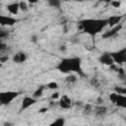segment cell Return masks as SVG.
<instances>
[{
  "label": "cell",
  "mask_w": 126,
  "mask_h": 126,
  "mask_svg": "<svg viewBox=\"0 0 126 126\" xmlns=\"http://www.w3.org/2000/svg\"><path fill=\"white\" fill-rule=\"evenodd\" d=\"M8 60H9V56H8V55H1V56H0V63H1V64L6 63Z\"/></svg>",
  "instance_id": "27"
},
{
  "label": "cell",
  "mask_w": 126,
  "mask_h": 126,
  "mask_svg": "<svg viewBox=\"0 0 126 126\" xmlns=\"http://www.w3.org/2000/svg\"><path fill=\"white\" fill-rule=\"evenodd\" d=\"M118 107H122V108H126V95L125 94H119L118 99L115 103Z\"/></svg>",
  "instance_id": "14"
},
{
  "label": "cell",
  "mask_w": 126,
  "mask_h": 126,
  "mask_svg": "<svg viewBox=\"0 0 126 126\" xmlns=\"http://www.w3.org/2000/svg\"><path fill=\"white\" fill-rule=\"evenodd\" d=\"M46 87H47V89H49V90H57V89L59 88V86H58V84H57L56 82H49V83L46 85Z\"/></svg>",
  "instance_id": "23"
},
{
  "label": "cell",
  "mask_w": 126,
  "mask_h": 126,
  "mask_svg": "<svg viewBox=\"0 0 126 126\" xmlns=\"http://www.w3.org/2000/svg\"><path fill=\"white\" fill-rule=\"evenodd\" d=\"M59 96H60V94H59L58 92H55V93H53V94H51V99L56 100V99H58V98H59Z\"/></svg>",
  "instance_id": "28"
},
{
  "label": "cell",
  "mask_w": 126,
  "mask_h": 126,
  "mask_svg": "<svg viewBox=\"0 0 126 126\" xmlns=\"http://www.w3.org/2000/svg\"><path fill=\"white\" fill-rule=\"evenodd\" d=\"M63 2H67V1H70V0H62Z\"/></svg>",
  "instance_id": "38"
},
{
  "label": "cell",
  "mask_w": 126,
  "mask_h": 126,
  "mask_svg": "<svg viewBox=\"0 0 126 126\" xmlns=\"http://www.w3.org/2000/svg\"><path fill=\"white\" fill-rule=\"evenodd\" d=\"M96 101H97V103H102L103 102V99H102V97H97V99H96Z\"/></svg>",
  "instance_id": "35"
},
{
  "label": "cell",
  "mask_w": 126,
  "mask_h": 126,
  "mask_svg": "<svg viewBox=\"0 0 126 126\" xmlns=\"http://www.w3.org/2000/svg\"><path fill=\"white\" fill-rule=\"evenodd\" d=\"M47 3L50 7L55 8V9H59L61 7L62 0H47Z\"/></svg>",
  "instance_id": "15"
},
{
  "label": "cell",
  "mask_w": 126,
  "mask_h": 126,
  "mask_svg": "<svg viewBox=\"0 0 126 126\" xmlns=\"http://www.w3.org/2000/svg\"><path fill=\"white\" fill-rule=\"evenodd\" d=\"M101 2H105V3H109L110 4V2L112 1V0H100Z\"/></svg>",
  "instance_id": "36"
},
{
  "label": "cell",
  "mask_w": 126,
  "mask_h": 126,
  "mask_svg": "<svg viewBox=\"0 0 126 126\" xmlns=\"http://www.w3.org/2000/svg\"><path fill=\"white\" fill-rule=\"evenodd\" d=\"M125 122H126V118H125Z\"/></svg>",
  "instance_id": "39"
},
{
  "label": "cell",
  "mask_w": 126,
  "mask_h": 126,
  "mask_svg": "<svg viewBox=\"0 0 126 126\" xmlns=\"http://www.w3.org/2000/svg\"><path fill=\"white\" fill-rule=\"evenodd\" d=\"M5 49H7V45L3 41H1L0 42V50H1V52H3Z\"/></svg>",
  "instance_id": "30"
},
{
  "label": "cell",
  "mask_w": 126,
  "mask_h": 126,
  "mask_svg": "<svg viewBox=\"0 0 126 126\" xmlns=\"http://www.w3.org/2000/svg\"><path fill=\"white\" fill-rule=\"evenodd\" d=\"M59 49H60V51H61V52H66V50H67V47H66V45H61Z\"/></svg>",
  "instance_id": "33"
},
{
  "label": "cell",
  "mask_w": 126,
  "mask_h": 126,
  "mask_svg": "<svg viewBox=\"0 0 126 126\" xmlns=\"http://www.w3.org/2000/svg\"><path fill=\"white\" fill-rule=\"evenodd\" d=\"M84 113L87 114V115H90V114L94 113V107L91 104H89V103L85 104V106H84Z\"/></svg>",
  "instance_id": "18"
},
{
  "label": "cell",
  "mask_w": 126,
  "mask_h": 126,
  "mask_svg": "<svg viewBox=\"0 0 126 126\" xmlns=\"http://www.w3.org/2000/svg\"><path fill=\"white\" fill-rule=\"evenodd\" d=\"M19 22L18 19L10 16H0V25L2 27H12Z\"/></svg>",
  "instance_id": "7"
},
{
  "label": "cell",
  "mask_w": 126,
  "mask_h": 126,
  "mask_svg": "<svg viewBox=\"0 0 126 126\" xmlns=\"http://www.w3.org/2000/svg\"><path fill=\"white\" fill-rule=\"evenodd\" d=\"M6 36H8V32H5L4 31L0 32V39H4Z\"/></svg>",
  "instance_id": "29"
},
{
  "label": "cell",
  "mask_w": 126,
  "mask_h": 126,
  "mask_svg": "<svg viewBox=\"0 0 126 126\" xmlns=\"http://www.w3.org/2000/svg\"><path fill=\"white\" fill-rule=\"evenodd\" d=\"M58 105L63 109H68L71 107V99L68 95L64 94L60 97V100L58 102Z\"/></svg>",
  "instance_id": "10"
},
{
  "label": "cell",
  "mask_w": 126,
  "mask_h": 126,
  "mask_svg": "<svg viewBox=\"0 0 126 126\" xmlns=\"http://www.w3.org/2000/svg\"><path fill=\"white\" fill-rule=\"evenodd\" d=\"M19 94H20V92H15V91L1 92L0 93V104L1 105L10 104Z\"/></svg>",
  "instance_id": "3"
},
{
  "label": "cell",
  "mask_w": 126,
  "mask_h": 126,
  "mask_svg": "<svg viewBox=\"0 0 126 126\" xmlns=\"http://www.w3.org/2000/svg\"><path fill=\"white\" fill-rule=\"evenodd\" d=\"M116 72H117L119 78H121V79H125V78H126V73H125V71H124L122 68H118V69L116 70Z\"/></svg>",
  "instance_id": "25"
},
{
  "label": "cell",
  "mask_w": 126,
  "mask_h": 126,
  "mask_svg": "<svg viewBox=\"0 0 126 126\" xmlns=\"http://www.w3.org/2000/svg\"><path fill=\"white\" fill-rule=\"evenodd\" d=\"M36 102H37V99H36V98H34L32 95V96H29V95L24 96V98H23V100H22L21 107H20V112H22V111L26 110L27 108L31 107L32 105L35 104Z\"/></svg>",
  "instance_id": "5"
},
{
  "label": "cell",
  "mask_w": 126,
  "mask_h": 126,
  "mask_svg": "<svg viewBox=\"0 0 126 126\" xmlns=\"http://www.w3.org/2000/svg\"><path fill=\"white\" fill-rule=\"evenodd\" d=\"M28 58V54L24 51H19L17 52L16 54L13 55L12 57V60L14 63H17V64H21V63H24Z\"/></svg>",
  "instance_id": "9"
},
{
  "label": "cell",
  "mask_w": 126,
  "mask_h": 126,
  "mask_svg": "<svg viewBox=\"0 0 126 126\" xmlns=\"http://www.w3.org/2000/svg\"><path fill=\"white\" fill-rule=\"evenodd\" d=\"M114 92L119 94H126V87H114Z\"/></svg>",
  "instance_id": "21"
},
{
  "label": "cell",
  "mask_w": 126,
  "mask_h": 126,
  "mask_svg": "<svg viewBox=\"0 0 126 126\" xmlns=\"http://www.w3.org/2000/svg\"><path fill=\"white\" fill-rule=\"evenodd\" d=\"M7 11L12 15H17L20 10V3L19 2H13L6 6Z\"/></svg>",
  "instance_id": "12"
},
{
  "label": "cell",
  "mask_w": 126,
  "mask_h": 126,
  "mask_svg": "<svg viewBox=\"0 0 126 126\" xmlns=\"http://www.w3.org/2000/svg\"><path fill=\"white\" fill-rule=\"evenodd\" d=\"M65 118H63V117H58L55 121H53L51 124H50V126H63V125H65Z\"/></svg>",
  "instance_id": "17"
},
{
  "label": "cell",
  "mask_w": 126,
  "mask_h": 126,
  "mask_svg": "<svg viewBox=\"0 0 126 126\" xmlns=\"http://www.w3.org/2000/svg\"><path fill=\"white\" fill-rule=\"evenodd\" d=\"M48 110V107H41L39 110H38V112L39 113H44V112H46Z\"/></svg>",
  "instance_id": "32"
},
{
  "label": "cell",
  "mask_w": 126,
  "mask_h": 126,
  "mask_svg": "<svg viewBox=\"0 0 126 126\" xmlns=\"http://www.w3.org/2000/svg\"><path fill=\"white\" fill-rule=\"evenodd\" d=\"M107 25V19H84L80 21L78 29L91 36H95Z\"/></svg>",
  "instance_id": "2"
},
{
  "label": "cell",
  "mask_w": 126,
  "mask_h": 126,
  "mask_svg": "<svg viewBox=\"0 0 126 126\" xmlns=\"http://www.w3.org/2000/svg\"><path fill=\"white\" fill-rule=\"evenodd\" d=\"M106 112H107V108L103 105H98V106H95L94 108V113L95 117H98V118L104 117Z\"/></svg>",
  "instance_id": "11"
},
{
  "label": "cell",
  "mask_w": 126,
  "mask_h": 126,
  "mask_svg": "<svg viewBox=\"0 0 126 126\" xmlns=\"http://www.w3.org/2000/svg\"><path fill=\"white\" fill-rule=\"evenodd\" d=\"M66 81L68 82V83H75V82H77L78 81V77L76 76V75H74V74H69L67 77H66Z\"/></svg>",
  "instance_id": "20"
},
{
  "label": "cell",
  "mask_w": 126,
  "mask_h": 126,
  "mask_svg": "<svg viewBox=\"0 0 126 126\" xmlns=\"http://www.w3.org/2000/svg\"><path fill=\"white\" fill-rule=\"evenodd\" d=\"M29 3H31V4H35V3H37L38 2V0H27Z\"/></svg>",
  "instance_id": "34"
},
{
  "label": "cell",
  "mask_w": 126,
  "mask_h": 126,
  "mask_svg": "<svg viewBox=\"0 0 126 126\" xmlns=\"http://www.w3.org/2000/svg\"><path fill=\"white\" fill-rule=\"evenodd\" d=\"M122 24L120 23V24H118V25H116V26H114V27H112V28H110L108 31H106V32H104L103 33H102V38H104V39H108V38H111V37H113L121 29H122Z\"/></svg>",
  "instance_id": "8"
},
{
  "label": "cell",
  "mask_w": 126,
  "mask_h": 126,
  "mask_svg": "<svg viewBox=\"0 0 126 126\" xmlns=\"http://www.w3.org/2000/svg\"><path fill=\"white\" fill-rule=\"evenodd\" d=\"M75 2H85V1H88V0H73Z\"/></svg>",
  "instance_id": "37"
},
{
  "label": "cell",
  "mask_w": 126,
  "mask_h": 126,
  "mask_svg": "<svg viewBox=\"0 0 126 126\" xmlns=\"http://www.w3.org/2000/svg\"><path fill=\"white\" fill-rule=\"evenodd\" d=\"M98 61L99 63L103 64V65H106V66H110L112 64H114V60L112 58V55H111V52H102L99 57H98Z\"/></svg>",
  "instance_id": "6"
},
{
  "label": "cell",
  "mask_w": 126,
  "mask_h": 126,
  "mask_svg": "<svg viewBox=\"0 0 126 126\" xmlns=\"http://www.w3.org/2000/svg\"><path fill=\"white\" fill-rule=\"evenodd\" d=\"M118 96H119V94H118V93H116V92L111 93V94H109V99H110L111 103L115 104L116 101H117V99H118Z\"/></svg>",
  "instance_id": "19"
},
{
  "label": "cell",
  "mask_w": 126,
  "mask_h": 126,
  "mask_svg": "<svg viewBox=\"0 0 126 126\" xmlns=\"http://www.w3.org/2000/svg\"><path fill=\"white\" fill-rule=\"evenodd\" d=\"M122 19H123V16H122V15H120V16H117V15H115V16H110L109 18H107L108 26H110V28H112V27H114V26L120 24Z\"/></svg>",
  "instance_id": "13"
},
{
  "label": "cell",
  "mask_w": 126,
  "mask_h": 126,
  "mask_svg": "<svg viewBox=\"0 0 126 126\" xmlns=\"http://www.w3.org/2000/svg\"><path fill=\"white\" fill-rule=\"evenodd\" d=\"M56 69L63 74H70L72 72H75L79 74L80 77L86 76L82 68V59L76 56L61 59L60 62L57 64Z\"/></svg>",
  "instance_id": "1"
},
{
  "label": "cell",
  "mask_w": 126,
  "mask_h": 126,
  "mask_svg": "<svg viewBox=\"0 0 126 126\" xmlns=\"http://www.w3.org/2000/svg\"><path fill=\"white\" fill-rule=\"evenodd\" d=\"M31 41L33 42V43H36L37 42V36H36V34H32L31 36Z\"/></svg>",
  "instance_id": "31"
},
{
  "label": "cell",
  "mask_w": 126,
  "mask_h": 126,
  "mask_svg": "<svg viewBox=\"0 0 126 126\" xmlns=\"http://www.w3.org/2000/svg\"><path fill=\"white\" fill-rule=\"evenodd\" d=\"M90 84H91L93 87H94V88H98V87L100 86V82H99V80L96 79V78H93V79H91Z\"/></svg>",
  "instance_id": "22"
},
{
  "label": "cell",
  "mask_w": 126,
  "mask_h": 126,
  "mask_svg": "<svg viewBox=\"0 0 126 126\" xmlns=\"http://www.w3.org/2000/svg\"><path fill=\"white\" fill-rule=\"evenodd\" d=\"M43 91H44V87L43 86H39L34 92H33V94H32V96L34 97V98H39L41 95H42V94H43Z\"/></svg>",
  "instance_id": "16"
},
{
  "label": "cell",
  "mask_w": 126,
  "mask_h": 126,
  "mask_svg": "<svg viewBox=\"0 0 126 126\" xmlns=\"http://www.w3.org/2000/svg\"><path fill=\"white\" fill-rule=\"evenodd\" d=\"M110 5H111L112 7H114V8H119L120 5H121V3H120L118 0H112V1L110 2Z\"/></svg>",
  "instance_id": "26"
},
{
  "label": "cell",
  "mask_w": 126,
  "mask_h": 126,
  "mask_svg": "<svg viewBox=\"0 0 126 126\" xmlns=\"http://www.w3.org/2000/svg\"><path fill=\"white\" fill-rule=\"evenodd\" d=\"M111 55H112V58L115 64L121 65V64L126 63V46L117 51L111 52Z\"/></svg>",
  "instance_id": "4"
},
{
  "label": "cell",
  "mask_w": 126,
  "mask_h": 126,
  "mask_svg": "<svg viewBox=\"0 0 126 126\" xmlns=\"http://www.w3.org/2000/svg\"><path fill=\"white\" fill-rule=\"evenodd\" d=\"M19 3H20V10H22L23 12H27V11H28V9H29L27 2L23 0V1H20Z\"/></svg>",
  "instance_id": "24"
}]
</instances>
